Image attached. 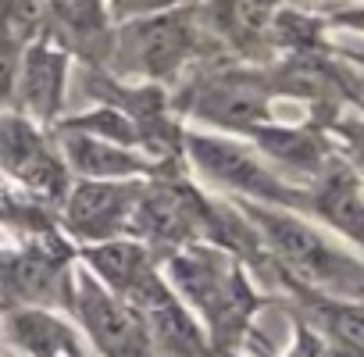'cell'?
I'll list each match as a JSON object with an SVG mask.
<instances>
[{"instance_id":"1","label":"cell","mask_w":364,"mask_h":357,"mask_svg":"<svg viewBox=\"0 0 364 357\" xmlns=\"http://www.w3.org/2000/svg\"><path fill=\"white\" fill-rule=\"evenodd\" d=\"M161 275L200 321L218 357L247 350L257 329V314L268 300L240 257L211 243H190L161 257Z\"/></svg>"},{"instance_id":"2","label":"cell","mask_w":364,"mask_h":357,"mask_svg":"<svg viewBox=\"0 0 364 357\" xmlns=\"http://www.w3.org/2000/svg\"><path fill=\"white\" fill-rule=\"evenodd\" d=\"M236 204L272 261L275 286H282L286 293L364 300V254H353L339 236L300 211L247 201Z\"/></svg>"},{"instance_id":"3","label":"cell","mask_w":364,"mask_h":357,"mask_svg":"<svg viewBox=\"0 0 364 357\" xmlns=\"http://www.w3.org/2000/svg\"><path fill=\"white\" fill-rule=\"evenodd\" d=\"M208 50L218 54V47L208 40L197 18V4H186L175 11L114 22V40L104 72L122 82L171 90L200 68Z\"/></svg>"},{"instance_id":"4","label":"cell","mask_w":364,"mask_h":357,"mask_svg":"<svg viewBox=\"0 0 364 357\" xmlns=\"http://www.w3.org/2000/svg\"><path fill=\"white\" fill-rule=\"evenodd\" d=\"M182 164L190 178L208 193L247 201V204H268V208H289L307 211V190L286 183V178L254 150V143L211 129H182Z\"/></svg>"},{"instance_id":"5","label":"cell","mask_w":364,"mask_h":357,"mask_svg":"<svg viewBox=\"0 0 364 357\" xmlns=\"http://www.w3.org/2000/svg\"><path fill=\"white\" fill-rule=\"evenodd\" d=\"M79 250L61 229L22 236L0 257V311L8 307H54L68 314Z\"/></svg>"},{"instance_id":"6","label":"cell","mask_w":364,"mask_h":357,"mask_svg":"<svg viewBox=\"0 0 364 357\" xmlns=\"http://www.w3.org/2000/svg\"><path fill=\"white\" fill-rule=\"evenodd\" d=\"M0 178L47 204L54 215L72 186V171L54 132L33 125L18 111H0Z\"/></svg>"},{"instance_id":"7","label":"cell","mask_w":364,"mask_h":357,"mask_svg":"<svg viewBox=\"0 0 364 357\" xmlns=\"http://www.w3.org/2000/svg\"><path fill=\"white\" fill-rule=\"evenodd\" d=\"M143 186L146 178H72L58 208L61 236L75 250L132 236Z\"/></svg>"},{"instance_id":"8","label":"cell","mask_w":364,"mask_h":357,"mask_svg":"<svg viewBox=\"0 0 364 357\" xmlns=\"http://www.w3.org/2000/svg\"><path fill=\"white\" fill-rule=\"evenodd\" d=\"M68 314L79 325L90 357H154L143 318L125 300L107 293L82 265L75 268Z\"/></svg>"},{"instance_id":"9","label":"cell","mask_w":364,"mask_h":357,"mask_svg":"<svg viewBox=\"0 0 364 357\" xmlns=\"http://www.w3.org/2000/svg\"><path fill=\"white\" fill-rule=\"evenodd\" d=\"M72 58L58 50L50 40H36L22 50L15 97L8 111H18L33 125L54 132V125L65 118L68 107V82H72Z\"/></svg>"},{"instance_id":"10","label":"cell","mask_w":364,"mask_h":357,"mask_svg":"<svg viewBox=\"0 0 364 357\" xmlns=\"http://www.w3.org/2000/svg\"><path fill=\"white\" fill-rule=\"evenodd\" d=\"M282 0H197V18L218 50L261 65L272 58V22Z\"/></svg>"},{"instance_id":"11","label":"cell","mask_w":364,"mask_h":357,"mask_svg":"<svg viewBox=\"0 0 364 357\" xmlns=\"http://www.w3.org/2000/svg\"><path fill=\"white\" fill-rule=\"evenodd\" d=\"M125 304L143 318V329L150 336L154 357H218L215 346L208 343L200 321L186 311V304L171 293L164 275L150 279Z\"/></svg>"},{"instance_id":"12","label":"cell","mask_w":364,"mask_h":357,"mask_svg":"<svg viewBox=\"0 0 364 357\" xmlns=\"http://www.w3.org/2000/svg\"><path fill=\"white\" fill-rule=\"evenodd\" d=\"M43 40H50L82 68H104L114 40L107 0H47Z\"/></svg>"},{"instance_id":"13","label":"cell","mask_w":364,"mask_h":357,"mask_svg":"<svg viewBox=\"0 0 364 357\" xmlns=\"http://www.w3.org/2000/svg\"><path fill=\"white\" fill-rule=\"evenodd\" d=\"M304 215L364 254V190H360L357 168L350 164V157L343 150L307 186V211Z\"/></svg>"},{"instance_id":"14","label":"cell","mask_w":364,"mask_h":357,"mask_svg":"<svg viewBox=\"0 0 364 357\" xmlns=\"http://www.w3.org/2000/svg\"><path fill=\"white\" fill-rule=\"evenodd\" d=\"M0 350L11 357H90L72 314L54 307L0 311Z\"/></svg>"},{"instance_id":"15","label":"cell","mask_w":364,"mask_h":357,"mask_svg":"<svg viewBox=\"0 0 364 357\" xmlns=\"http://www.w3.org/2000/svg\"><path fill=\"white\" fill-rule=\"evenodd\" d=\"M54 139L61 146V157H65L72 178H154V175H164V171L186 168V164L154 161L143 150L107 143V139H97V136H82V132L54 129Z\"/></svg>"},{"instance_id":"16","label":"cell","mask_w":364,"mask_h":357,"mask_svg":"<svg viewBox=\"0 0 364 357\" xmlns=\"http://www.w3.org/2000/svg\"><path fill=\"white\" fill-rule=\"evenodd\" d=\"M79 265L118 300H132L150 279L161 275V261L132 236L97 247H79Z\"/></svg>"},{"instance_id":"17","label":"cell","mask_w":364,"mask_h":357,"mask_svg":"<svg viewBox=\"0 0 364 357\" xmlns=\"http://www.w3.org/2000/svg\"><path fill=\"white\" fill-rule=\"evenodd\" d=\"M293 314L321 339L325 357H364V300L289 293Z\"/></svg>"},{"instance_id":"18","label":"cell","mask_w":364,"mask_h":357,"mask_svg":"<svg viewBox=\"0 0 364 357\" xmlns=\"http://www.w3.org/2000/svg\"><path fill=\"white\" fill-rule=\"evenodd\" d=\"M47 0H0V43L26 50L29 43L43 40Z\"/></svg>"},{"instance_id":"19","label":"cell","mask_w":364,"mask_h":357,"mask_svg":"<svg viewBox=\"0 0 364 357\" xmlns=\"http://www.w3.org/2000/svg\"><path fill=\"white\" fill-rule=\"evenodd\" d=\"M186 4H197V0H107L114 22H129V18H143V15H157V11H175Z\"/></svg>"},{"instance_id":"20","label":"cell","mask_w":364,"mask_h":357,"mask_svg":"<svg viewBox=\"0 0 364 357\" xmlns=\"http://www.w3.org/2000/svg\"><path fill=\"white\" fill-rule=\"evenodd\" d=\"M275 357H325V346H321V339L293 314V339H289V346H286L282 353H275Z\"/></svg>"},{"instance_id":"21","label":"cell","mask_w":364,"mask_h":357,"mask_svg":"<svg viewBox=\"0 0 364 357\" xmlns=\"http://www.w3.org/2000/svg\"><path fill=\"white\" fill-rule=\"evenodd\" d=\"M332 129L346 139L350 154H364V114H360V118H353V122H336Z\"/></svg>"},{"instance_id":"22","label":"cell","mask_w":364,"mask_h":357,"mask_svg":"<svg viewBox=\"0 0 364 357\" xmlns=\"http://www.w3.org/2000/svg\"><path fill=\"white\" fill-rule=\"evenodd\" d=\"M332 26H343V29L364 33V0H360V4H350V8L332 11Z\"/></svg>"},{"instance_id":"23","label":"cell","mask_w":364,"mask_h":357,"mask_svg":"<svg viewBox=\"0 0 364 357\" xmlns=\"http://www.w3.org/2000/svg\"><path fill=\"white\" fill-rule=\"evenodd\" d=\"M350 157V164L357 168V178H360V190H364V154H346Z\"/></svg>"},{"instance_id":"24","label":"cell","mask_w":364,"mask_h":357,"mask_svg":"<svg viewBox=\"0 0 364 357\" xmlns=\"http://www.w3.org/2000/svg\"><path fill=\"white\" fill-rule=\"evenodd\" d=\"M4 247H8V240H4V233H0V257H4Z\"/></svg>"},{"instance_id":"25","label":"cell","mask_w":364,"mask_h":357,"mask_svg":"<svg viewBox=\"0 0 364 357\" xmlns=\"http://www.w3.org/2000/svg\"><path fill=\"white\" fill-rule=\"evenodd\" d=\"M222 357H247V353H240V350H236V353H222Z\"/></svg>"},{"instance_id":"26","label":"cell","mask_w":364,"mask_h":357,"mask_svg":"<svg viewBox=\"0 0 364 357\" xmlns=\"http://www.w3.org/2000/svg\"><path fill=\"white\" fill-rule=\"evenodd\" d=\"M0 357H11V353H4V350H0Z\"/></svg>"}]
</instances>
